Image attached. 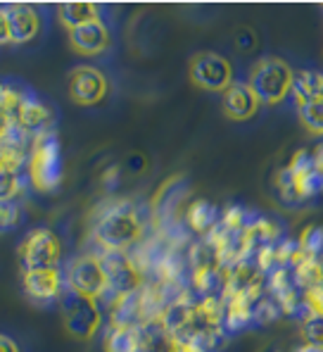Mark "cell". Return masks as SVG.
<instances>
[{
	"label": "cell",
	"mask_w": 323,
	"mask_h": 352,
	"mask_svg": "<svg viewBox=\"0 0 323 352\" xmlns=\"http://www.w3.org/2000/svg\"><path fill=\"white\" fill-rule=\"evenodd\" d=\"M53 122H55L53 110H50L38 96L24 91L22 100H19V107H17V115H14V124H17L31 141H34L36 136H43V133H48V131H55Z\"/></svg>",
	"instance_id": "cell-11"
},
{
	"label": "cell",
	"mask_w": 323,
	"mask_h": 352,
	"mask_svg": "<svg viewBox=\"0 0 323 352\" xmlns=\"http://www.w3.org/2000/svg\"><path fill=\"white\" fill-rule=\"evenodd\" d=\"M19 260H22L24 272L27 269H60L62 262V241L53 229L29 231L27 238L19 245Z\"/></svg>",
	"instance_id": "cell-7"
},
{
	"label": "cell",
	"mask_w": 323,
	"mask_h": 352,
	"mask_svg": "<svg viewBox=\"0 0 323 352\" xmlns=\"http://www.w3.org/2000/svg\"><path fill=\"white\" fill-rule=\"evenodd\" d=\"M140 324H112L105 333V352H138Z\"/></svg>",
	"instance_id": "cell-19"
},
{
	"label": "cell",
	"mask_w": 323,
	"mask_h": 352,
	"mask_svg": "<svg viewBox=\"0 0 323 352\" xmlns=\"http://www.w3.org/2000/svg\"><path fill=\"white\" fill-rule=\"evenodd\" d=\"M188 74L192 84L210 93H223L228 86H233V65L223 55L212 53V50L192 55Z\"/></svg>",
	"instance_id": "cell-8"
},
{
	"label": "cell",
	"mask_w": 323,
	"mask_h": 352,
	"mask_svg": "<svg viewBox=\"0 0 323 352\" xmlns=\"http://www.w3.org/2000/svg\"><path fill=\"white\" fill-rule=\"evenodd\" d=\"M3 8H5V22H8L10 43L22 45L38 36L41 14L34 5L14 3V5H3Z\"/></svg>",
	"instance_id": "cell-13"
},
{
	"label": "cell",
	"mask_w": 323,
	"mask_h": 352,
	"mask_svg": "<svg viewBox=\"0 0 323 352\" xmlns=\"http://www.w3.org/2000/svg\"><path fill=\"white\" fill-rule=\"evenodd\" d=\"M236 45L243 50V53H249V50L257 45V36H254L252 29H238L236 34Z\"/></svg>",
	"instance_id": "cell-29"
},
{
	"label": "cell",
	"mask_w": 323,
	"mask_h": 352,
	"mask_svg": "<svg viewBox=\"0 0 323 352\" xmlns=\"http://www.w3.org/2000/svg\"><path fill=\"white\" fill-rule=\"evenodd\" d=\"M107 76L98 67L79 65L69 72V98L81 107H93L107 98Z\"/></svg>",
	"instance_id": "cell-10"
},
{
	"label": "cell",
	"mask_w": 323,
	"mask_h": 352,
	"mask_svg": "<svg viewBox=\"0 0 323 352\" xmlns=\"http://www.w3.org/2000/svg\"><path fill=\"white\" fill-rule=\"evenodd\" d=\"M297 243H300L304 255L321 257L323 255V226H316V224L304 226V231L297 238Z\"/></svg>",
	"instance_id": "cell-25"
},
{
	"label": "cell",
	"mask_w": 323,
	"mask_h": 352,
	"mask_svg": "<svg viewBox=\"0 0 323 352\" xmlns=\"http://www.w3.org/2000/svg\"><path fill=\"white\" fill-rule=\"evenodd\" d=\"M259 107H262V102L254 96L247 81H233V86H228L221 93V110L233 122H247L257 115Z\"/></svg>",
	"instance_id": "cell-14"
},
{
	"label": "cell",
	"mask_w": 323,
	"mask_h": 352,
	"mask_svg": "<svg viewBox=\"0 0 323 352\" xmlns=\"http://www.w3.org/2000/svg\"><path fill=\"white\" fill-rule=\"evenodd\" d=\"M179 352H214V348L210 343H205V340L186 338L179 340Z\"/></svg>",
	"instance_id": "cell-30"
},
{
	"label": "cell",
	"mask_w": 323,
	"mask_h": 352,
	"mask_svg": "<svg viewBox=\"0 0 323 352\" xmlns=\"http://www.w3.org/2000/svg\"><path fill=\"white\" fill-rule=\"evenodd\" d=\"M10 43V34H8V22H5V8L0 5V45Z\"/></svg>",
	"instance_id": "cell-34"
},
{
	"label": "cell",
	"mask_w": 323,
	"mask_h": 352,
	"mask_svg": "<svg viewBox=\"0 0 323 352\" xmlns=\"http://www.w3.org/2000/svg\"><path fill=\"white\" fill-rule=\"evenodd\" d=\"M109 43H112V34L102 19L69 31V45L79 55H100L109 48Z\"/></svg>",
	"instance_id": "cell-15"
},
{
	"label": "cell",
	"mask_w": 323,
	"mask_h": 352,
	"mask_svg": "<svg viewBox=\"0 0 323 352\" xmlns=\"http://www.w3.org/2000/svg\"><path fill=\"white\" fill-rule=\"evenodd\" d=\"M290 96H293L297 107L323 98V72H316V69L295 72V81H293Z\"/></svg>",
	"instance_id": "cell-17"
},
{
	"label": "cell",
	"mask_w": 323,
	"mask_h": 352,
	"mask_svg": "<svg viewBox=\"0 0 323 352\" xmlns=\"http://www.w3.org/2000/svg\"><path fill=\"white\" fill-rule=\"evenodd\" d=\"M65 283H67V291L83 295V298L102 300L109 293L100 255L74 257L65 272Z\"/></svg>",
	"instance_id": "cell-6"
},
{
	"label": "cell",
	"mask_w": 323,
	"mask_h": 352,
	"mask_svg": "<svg viewBox=\"0 0 323 352\" xmlns=\"http://www.w3.org/2000/svg\"><path fill=\"white\" fill-rule=\"evenodd\" d=\"M280 314H283V312H280L278 302H276L271 295H264V298H259L257 305H254V324H259V326H267L271 322H276Z\"/></svg>",
	"instance_id": "cell-27"
},
{
	"label": "cell",
	"mask_w": 323,
	"mask_h": 352,
	"mask_svg": "<svg viewBox=\"0 0 323 352\" xmlns=\"http://www.w3.org/2000/svg\"><path fill=\"white\" fill-rule=\"evenodd\" d=\"M302 257H307V255L302 252L297 238H280V241L276 243V262H278V267L293 269Z\"/></svg>",
	"instance_id": "cell-24"
},
{
	"label": "cell",
	"mask_w": 323,
	"mask_h": 352,
	"mask_svg": "<svg viewBox=\"0 0 323 352\" xmlns=\"http://www.w3.org/2000/svg\"><path fill=\"white\" fill-rule=\"evenodd\" d=\"M27 176L36 190L55 193L65 179V160H62V143L55 131L36 136L29 148Z\"/></svg>",
	"instance_id": "cell-2"
},
{
	"label": "cell",
	"mask_w": 323,
	"mask_h": 352,
	"mask_svg": "<svg viewBox=\"0 0 323 352\" xmlns=\"http://www.w3.org/2000/svg\"><path fill=\"white\" fill-rule=\"evenodd\" d=\"M0 352H22V350H19V345L10 336L0 333Z\"/></svg>",
	"instance_id": "cell-33"
},
{
	"label": "cell",
	"mask_w": 323,
	"mask_h": 352,
	"mask_svg": "<svg viewBox=\"0 0 323 352\" xmlns=\"http://www.w3.org/2000/svg\"><path fill=\"white\" fill-rule=\"evenodd\" d=\"M321 262H323V255H321Z\"/></svg>",
	"instance_id": "cell-36"
},
{
	"label": "cell",
	"mask_w": 323,
	"mask_h": 352,
	"mask_svg": "<svg viewBox=\"0 0 323 352\" xmlns=\"http://www.w3.org/2000/svg\"><path fill=\"white\" fill-rule=\"evenodd\" d=\"M254 219H257V214H254V212H249L247 207L228 205L226 210L221 212V221H219V224H221L223 229L233 231V234H243V231L247 229Z\"/></svg>",
	"instance_id": "cell-22"
},
{
	"label": "cell",
	"mask_w": 323,
	"mask_h": 352,
	"mask_svg": "<svg viewBox=\"0 0 323 352\" xmlns=\"http://www.w3.org/2000/svg\"><path fill=\"white\" fill-rule=\"evenodd\" d=\"M300 333H302L304 345L323 350V317H307L304 322H302Z\"/></svg>",
	"instance_id": "cell-26"
},
{
	"label": "cell",
	"mask_w": 323,
	"mask_h": 352,
	"mask_svg": "<svg viewBox=\"0 0 323 352\" xmlns=\"http://www.w3.org/2000/svg\"><path fill=\"white\" fill-rule=\"evenodd\" d=\"M295 81V72L280 58H259L247 74V84L259 98L262 105H280L290 98Z\"/></svg>",
	"instance_id": "cell-4"
},
{
	"label": "cell",
	"mask_w": 323,
	"mask_h": 352,
	"mask_svg": "<svg viewBox=\"0 0 323 352\" xmlns=\"http://www.w3.org/2000/svg\"><path fill=\"white\" fill-rule=\"evenodd\" d=\"M119 176H122V172H119V167H117V164H112V167L102 172V186H105V188H109V190L117 188Z\"/></svg>",
	"instance_id": "cell-31"
},
{
	"label": "cell",
	"mask_w": 323,
	"mask_h": 352,
	"mask_svg": "<svg viewBox=\"0 0 323 352\" xmlns=\"http://www.w3.org/2000/svg\"><path fill=\"white\" fill-rule=\"evenodd\" d=\"M297 117H300V124L309 133L323 136V98L307 102V105H300L297 107Z\"/></svg>",
	"instance_id": "cell-23"
},
{
	"label": "cell",
	"mask_w": 323,
	"mask_h": 352,
	"mask_svg": "<svg viewBox=\"0 0 323 352\" xmlns=\"http://www.w3.org/2000/svg\"><path fill=\"white\" fill-rule=\"evenodd\" d=\"M24 293L36 302H50L65 293V274L62 269H27L22 272Z\"/></svg>",
	"instance_id": "cell-12"
},
{
	"label": "cell",
	"mask_w": 323,
	"mask_h": 352,
	"mask_svg": "<svg viewBox=\"0 0 323 352\" xmlns=\"http://www.w3.org/2000/svg\"><path fill=\"white\" fill-rule=\"evenodd\" d=\"M62 324L71 338L93 340L102 326V309L98 300L67 291L62 295Z\"/></svg>",
	"instance_id": "cell-5"
},
{
	"label": "cell",
	"mask_w": 323,
	"mask_h": 352,
	"mask_svg": "<svg viewBox=\"0 0 323 352\" xmlns=\"http://www.w3.org/2000/svg\"><path fill=\"white\" fill-rule=\"evenodd\" d=\"M22 219V210L14 200H0V234L14 229Z\"/></svg>",
	"instance_id": "cell-28"
},
{
	"label": "cell",
	"mask_w": 323,
	"mask_h": 352,
	"mask_svg": "<svg viewBox=\"0 0 323 352\" xmlns=\"http://www.w3.org/2000/svg\"><path fill=\"white\" fill-rule=\"evenodd\" d=\"M311 162H314V169L323 176V143H319L314 150H311Z\"/></svg>",
	"instance_id": "cell-32"
},
{
	"label": "cell",
	"mask_w": 323,
	"mask_h": 352,
	"mask_svg": "<svg viewBox=\"0 0 323 352\" xmlns=\"http://www.w3.org/2000/svg\"><path fill=\"white\" fill-rule=\"evenodd\" d=\"M293 281L300 291H309V288L323 286V262L321 257H302L293 267Z\"/></svg>",
	"instance_id": "cell-21"
},
{
	"label": "cell",
	"mask_w": 323,
	"mask_h": 352,
	"mask_svg": "<svg viewBox=\"0 0 323 352\" xmlns=\"http://www.w3.org/2000/svg\"><path fill=\"white\" fill-rule=\"evenodd\" d=\"M143 236V221L138 210L122 200L109 205L93 226V238L102 248V252H126Z\"/></svg>",
	"instance_id": "cell-1"
},
{
	"label": "cell",
	"mask_w": 323,
	"mask_h": 352,
	"mask_svg": "<svg viewBox=\"0 0 323 352\" xmlns=\"http://www.w3.org/2000/svg\"><path fill=\"white\" fill-rule=\"evenodd\" d=\"M186 221L195 234H210L212 229H216L219 221H221V212L214 203L210 200H195L188 212H186Z\"/></svg>",
	"instance_id": "cell-20"
},
{
	"label": "cell",
	"mask_w": 323,
	"mask_h": 352,
	"mask_svg": "<svg viewBox=\"0 0 323 352\" xmlns=\"http://www.w3.org/2000/svg\"><path fill=\"white\" fill-rule=\"evenodd\" d=\"M276 188L290 205H300L323 193V176L314 169L311 150H297L288 164L276 174Z\"/></svg>",
	"instance_id": "cell-3"
},
{
	"label": "cell",
	"mask_w": 323,
	"mask_h": 352,
	"mask_svg": "<svg viewBox=\"0 0 323 352\" xmlns=\"http://www.w3.org/2000/svg\"><path fill=\"white\" fill-rule=\"evenodd\" d=\"M295 352H323V350H316V348H311V345H304V343H302L300 348H295Z\"/></svg>",
	"instance_id": "cell-35"
},
{
	"label": "cell",
	"mask_w": 323,
	"mask_h": 352,
	"mask_svg": "<svg viewBox=\"0 0 323 352\" xmlns=\"http://www.w3.org/2000/svg\"><path fill=\"white\" fill-rule=\"evenodd\" d=\"M138 352H179V338L162 324V319L140 324Z\"/></svg>",
	"instance_id": "cell-16"
},
{
	"label": "cell",
	"mask_w": 323,
	"mask_h": 352,
	"mask_svg": "<svg viewBox=\"0 0 323 352\" xmlns=\"http://www.w3.org/2000/svg\"><path fill=\"white\" fill-rule=\"evenodd\" d=\"M102 8L96 3H65L57 8V17H60L62 27L67 31L79 29L83 24H91L100 19Z\"/></svg>",
	"instance_id": "cell-18"
},
{
	"label": "cell",
	"mask_w": 323,
	"mask_h": 352,
	"mask_svg": "<svg viewBox=\"0 0 323 352\" xmlns=\"http://www.w3.org/2000/svg\"><path fill=\"white\" fill-rule=\"evenodd\" d=\"M100 262L107 276L109 295L124 298L143 288V272L126 252H100Z\"/></svg>",
	"instance_id": "cell-9"
}]
</instances>
